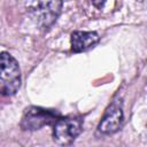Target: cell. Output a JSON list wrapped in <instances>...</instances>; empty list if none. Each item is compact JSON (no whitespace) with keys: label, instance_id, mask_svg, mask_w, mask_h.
Instances as JSON below:
<instances>
[{"label":"cell","instance_id":"1","mask_svg":"<svg viewBox=\"0 0 147 147\" xmlns=\"http://www.w3.org/2000/svg\"><path fill=\"white\" fill-rule=\"evenodd\" d=\"M28 14L31 20L41 29L51 28L61 14L62 0H26Z\"/></svg>","mask_w":147,"mask_h":147},{"label":"cell","instance_id":"2","mask_svg":"<svg viewBox=\"0 0 147 147\" xmlns=\"http://www.w3.org/2000/svg\"><path fill=\"white\" fill-rule=\"evenodd\" d=\"M22 83L17 61L7 52L0 53V94L14 95Z\"/></svg>","mask_w":147,"mask_h":147},{"label":"cell","instance_id":"3","mask_svg":"<svg viewBox=\"0 0 147 147\" xmlns=\"http://www.w3.org/2000/svg\"><path fill=\"white\" fill-rule=\"evenodd\" d=\"M83 131V122L76 116H60L53 123V139L61 146L70 145Z\"/></svg>","mask_w":147,"mask_h":147},{"label":"cell","instance_id":"4","mask_svg":"<svg viewBox=\"0 0 147 147\" xmlns=\"http://www.w3.org/2000/svg\"><path fill=\"white\" fill-rule=\"evenodd\" d=\"M60 116L57 110L31 106L24 110L21 119V127L25 131H36L53 124Z\"/></svg>","mask_w":147,"mask_h":147},{"label":"cell","instance_id":"5","mask_svg":"<svg viewBox=\"0 0 147 147\" xmlns=\"http://www.w3.org/2000/svg\"><path fill=\"white\" fill-rule=\"evenodd\" d=\"M123 107L121 100H115L111 105L107 108L106 113L103 114L98 130L103 134H113L117 132L123 125Z\"/></svg>","mask_w":147,"mask_h":147},{"label":"cell","instance_id":"6","mask_svg":"<svg viewBox=\"0 0 147 147\" xmlns=\"http://www.w3.org/2000/svg\"><path fill=\"white\" fill-rule=\"evenodd\" d=\"M99 34L95 31H75L71 33L70 42L74 53H82L94 47L99 42Z\"/></svg>","mask_w":147,"mask_h":147},{"label":"cell","instance_id":"7","mask_svg":"<svg viewBox=\"0 0 147 147\" xmlns=\"http://www.w3.org/2000/svg\"><path fill=\"white\" fill-rule=\"evenodd\" d=\"M92 2H93V5L96 8H102L103 5H105V2H106V0H92Z\"/></svg>","mask_w":147,"mask_h":147}]
</instances>
